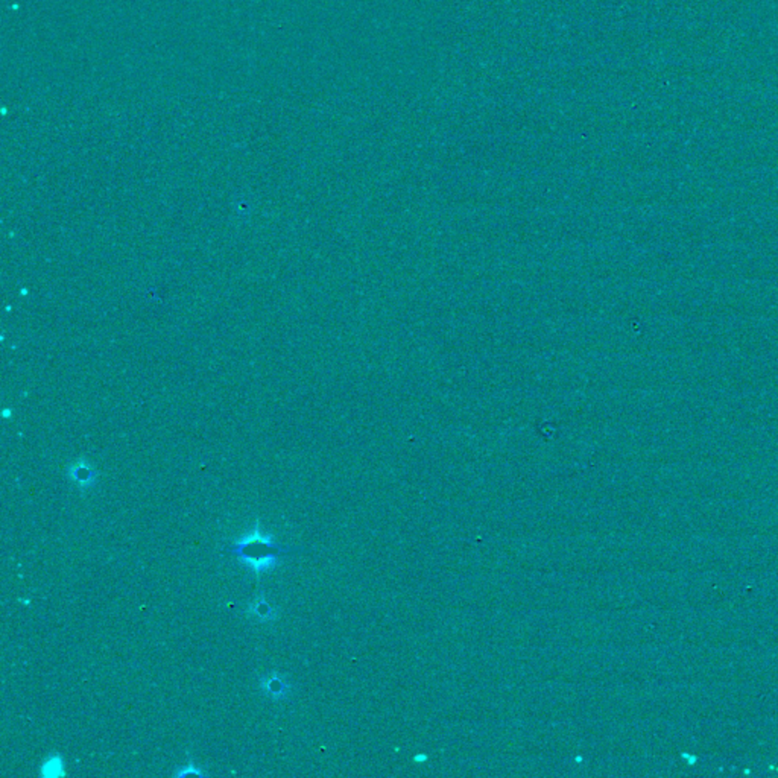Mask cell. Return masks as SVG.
Here are the masks:
<instances>
[{
  "instance_id": "1",
  "label": "cell",
  "mask_w": 778,
  "mask_h": 778,
  "mask_svg": "<svg viewBox=\"0 0 778 778\" xmlns=\"http://www.w3.org/2000/svg\"><path fill=\"white\" fill-rule=\"evenodd\" d=\"M295 552H301V549L296 550L274 543L270 535L261 532L259 525L254 526L251 532L245 534L237 543L225 549V554L237 558L257 575L275 567L279 558L295 554Z\"/></svg>"
},
{
  "instance_id": "2",
  "label": "cell",
  "mask_w": 778,
  "mask_h": 778,
  "mask_svg": "<svg viewBox=\"0 0 778 778\" xmlns=\"http://www.w3.org/2000/svg\"><path fill=\"white\" fill-rule=\"evenodd\" d=\"M69 475L81 488L93 485L95 480H96V471L84 462H78V464L72 465V469H70Z\"/></svg>"
},
{
  "instance_id": "3",
  "label": "cell",
  "mask_w": 778,
  "mask_h": 778,
  "mask_svg": "<svg viewBox=\"0 0 778 778\" xmlns=\"http://www.w3.org/2000/svg\"><path fill=\"white\" fill-rule=\"evenodd\" d=\"M261 689H263L266 695H270L275 699H281L287 695L289 685L286 684V681H283L281 676H279L277 674H272L261 681Z\"/></svg>"
},
{
  "instance_id": "4",
  "label": "cell",
  "mask_w": 778,
  "mask_h": 778,
  "mask_svg": "<svg viewBox=\"0 0 778 778\" xmlns=\"http://www.w3.org/2000/svg\"><path fill=\"white\" fill-rule=\"evenodd\" d=\"M250 611L254 614V616L261 619V620H271L274 617V608H271L270 604H268L266 600H263V599H260L259 602L254 604L250 608Z\"/></svg>"
}]
</instances>
